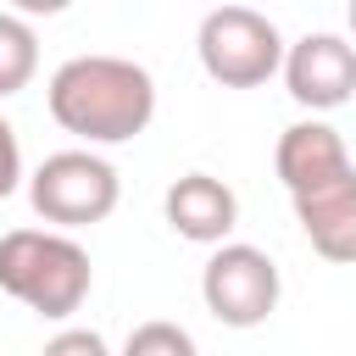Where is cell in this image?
<instances>
[{"mask_svg": "<svg viewBox=\"0 0 356 356\" xmlns=\"http://www.w3.org/2000/svg\"><path fill=\"white\" fill-rule=\"evenodd\" d=\"M50 117L89 139V145H122L150 128L156 117V83L139 61L122 56H72L50 78Z\"/></svg>", "mask_w": 356, "mask_h": 356, "instance_id": "6da1fadb", "label": "cell"}, {"mask_svg": "<svg viewBox=\"0 0 356 356\" xmlns=\"http://www.w3.org/2000/svg\"><path fill=\"white\" fill-rule=\"evenodd\" d=\"M95 284L89 250L50 228H11L0 234V289L39 317H72Z\"/></svg>", "mask_w": 356, "mask_h": 356, "instance_id": "7a4b0ae2", "label": "cell"}, {"mask_svg": "<svg viewBox=\"0 0 356 356\" xmlns=\"http://www.w3.org/2000/svg\"><path fill=\"white\" fill-rule=\"evenodd\" d=\"M200 67L222 83V89H256L284 67V39L273 28L267 11L250 6H217L200 17Z\"/></svg>", "mask_w": 356, "mask_h": 356, "instance_id": "3957f363", "label": "cell"}, {"mask_svg": "<svg viewBox=\"0 0 356 356\" xmlns=\"http://www.w3.org/2000/svg\"><path fill=\"white\" fill-rule=\"evenodd\" d=\"M117 167L100 161L95 150H56L39 161V172L28 178V200L44 222L56 228H89L100 217L117 211Z\"/></svg>", "mask_w": 356, "mask_h": 356, "instance_id": "277c9868", "label": "cell"}, {"mask_svg": "<svg viewBox=\"0 0 356 356\" xmlns=\"http://www.w3.org/2000/svg\"><path fill=\"white\" fill-rule=\"evenodd\" d=\"M200 300L222 328H256L278 306V267L256 245H217L200 273Z\"/></svg>", "mask_w": 356, "mask_h": 356, "instance_id": "5b68a950", "label": "cell"}, {"mask_svg": "<svg viewBox=\"0 0 356 356\" xmlns=\"http://www.w3.org/2000/svg\"><path fill=\"white\" fill-rule=\"evenodd\" d=\"M284 83L312 111L345 106L356 95V44H345L339 33H306L284 50Z\"/></svg>", "mask_w": 356, "mask_h": 356, "instance_id": "8992f818", "label": "cell"}, {"mask_svg": "<svg viewBox=\"0 0 356 356\" xmlns=\"http://www.w3.org/2000/svg\"><path fill=\"white\" fill-rule=\"evenodd\" d=\"M273 167H278L289 200L295 195H312V189H328V184H339V178L356 172L345 139L328 122H295V128H284L278 134V150H273Z\"/></svg>", "mask_w": 356, "mask_h": 356, "instance_id": "52a82bcc", "label": "cell"}, {"mask_svg": "<svg viewBox=\"0 0 356 356\" xmlns=\"http://www.w3.org/2000/svg\"><path fill=\"white\" fill-rule=\"evenodd\" d=\"M161 206H167L172 234H184V239H195V245H222V239L234 234V222H239L234 189H228L222 178H211V172H184V178L167 189Z\"/></svg>", "mask_w": 356, "mask_h": 356, "instance_id": "ba28073f", "label": "cell"}, {"mask_svg": "<svg viewBox=\"0 0 356 356\" xmlns=\"http://www.w3.org/2000/svg\"><path fill=\"white\" fill-rule=\"evenodd\" d=\"M295 217L312 239L317 256L328 261H356V172L328 184V189H312V195H295Z\"/></svg>", "mask_w": 356, "mask_h": 356, "instance_id": "9c48e42d", "label": "cell"}, {"mask_svg": "<svg viewBox=\"0 0 356 356\" xmlns=\"http://www.w3.org/2000/svg\"><path fill=\"white\" fill-rule=\"evenodd\" d=\"M33 72H39V39H33V28L22 17L0 11V100L17 95V89H28Z\"/></svg>", "mask_w": 356, "mask_h": 356, "instance_id": "30bf717a", "label": "cell"}, {"mask_svg": "<svg viewBox=\"0 0 356 356\" xmlns=\"http://www.w3.org/2000/svg\"><path fill=\"white\" fill-rule=\"evenodd\" d=\"M122 356H200V350H195L189 328H178V323L156 317V323H139V328L128 334Z\"/></svg>", "mask_w": 356, "mask_h": 356, "instance_id": "8fae6325", "label": "cell"}, {"mask_svg": "<svg viewBox=\"0 0 356 356\" xmlns=\"http://www.w3.org/2000/svg\"><path fill=\"white\" fill-rule=\"evenodd\" d=\"M39 356H111V350H106V339L95 328H61Z\"/></svg>", "mask_w": 356, "mask_h": 356, "instance_id": "7c38bea8", "label": "cell"}, {"mask_svg": "<svg viewBox=\"0 0 356 356\" xmlns=\"http://www.w3.org/2000/svg\"><path fill=\"white\" fill-rule=\"evenodd\" d=\"M22 184V145H17V128L0 117V200Z\"/></svg>", "mask_w": 356, "mask_h": 356, "instance_id": "4fadbf2b", "label": "cell"}, {"mask_svg": "<svg viewBox=\"0 0 356 356\" xmlns=\"http://www.w3.org/2000/svg\"><path fill=\"white\" fill-rule=\"evenodd\" d=\"M345 17H350V33H356V0H350V11H345Z\"/></svg>", "mask_w": 356, "mask_h": 356, "instance_id": "5bb4252c", "label": "cell"}]
</instances>
